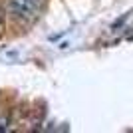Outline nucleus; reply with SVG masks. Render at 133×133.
Wrapping results in <instances>:
<instances>
[{
    "mask_svg": "<svg viewBox=\"0 0 133 133\" xmlns=\"http://www.w3.org/2000/svg\"><path fill=\"white\" fill-rule=\"evenodd\" d=\"M4 30H6V18H4V12L0 10V36L4 34Z\"/></svg>",
    "mask_w": 133,
    "mask_h": 133,
    "instance_id": "nucleus-2",
    "label": "nucleus"
},
{
    "mask_svg": "<svg viewBox=\"0 0 133 133\" xmlns=\"http://www.w3.org/2000/svg\"><path fill=\"white\" fill-rule=\"evenodd\" d=\"M42 4H44V0H8L6 8L16 20L30 24L38 18V12H40Z\"/></svg>",
    "mask_w": 133,
    "mask_h": 133,
    "instance_id": "nucleus-1",
    "label": "nucleus"
}]
</instances>
